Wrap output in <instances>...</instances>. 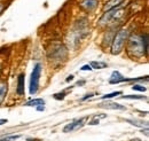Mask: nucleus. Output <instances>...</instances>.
<instances>
[{
  "label": "nucleus",
  "instance_id": "f257e3e1",
  "mask_svg": "<svg viewBox=\"0 0 149 141\" xmlns=\"http://www.w3.org/2000/svg\"><path fill=\"white\" fill-rule=\"evenodd\" d=\"M127 52L133 57H141L146 54L142 45L141 36L134 35L131 38H127Z\"/></svg>",
  "mask_w": 149,
  "mask_h": 141
},
{
  "label": "nucleus",
  "instance_id": "f03ea898",
  "mask_svg": "<svg viewBox=\"0 0 149 141\" xmlns=\"http://www.w3.org/2000/svg\"><path fill=\"white\" fill-rule=\"evenodd\" d=\"M127 38H129V31L126 29H122L115 35V37L111 40L112 55H117L123 51V48L125 46V43L127 41Z\"/></svg>",
  "mask_w": 149,
  "mask_h": 141
},
{
  "label": "nucleus",
  "instance_id": "7ed1b4c3",
  "mask_svg": "<svg viewBox=\"0 0 149 141\" xmlns=\"http://www.w3.org/2000/svg\"><path fill=\"white\" fill-rule=\"evenodd\" d=\"M41 70H42V66L40 63H37L33 67V70L31 72V77H30V86H29L30 95H35L39 89V80L41 76Z\"/></svg>",
  "mask_w": 149,
  "mask_h": 141
},
{
  "label": "nucleus",
  "instance_id": "20e7f679",
  "mask_svg": "<svg viewBox=\"0 0 149 141\" xmlns=\"http://www.w3.org/2000/svg\"><path fill=\"white\" fill-rule=\"evenodd\" d=\"M124 82H132V78H125L119 71H112L109 78V84H119Z\"/></svg>",
  "mask_w": 149,
  "mask_h": 141
},
{
  "label": "nucleus",
  "instance_id": "39448f33",
  "mask_svg": "<svg viewBox=\"0 0 149 141\" xmlns=\"http://www.w3.org/2000/svg\"><path fill=\"white\" fill-rule=\"evenodd\" d=\"M100 108H103V109H111V110H126V108L117 102H112V101H107V102H102L99 105Z\"/></svg>",
  "mask_w": 149,
  "mask_h": 141
},
{
  "label": "nucleus",
  "instance_id": "423d86ee",
  "mask_svg": "<svg viewBox=\"0 0 149 141\" xmlns=\"http://www.w3.org/2000/svg\"><path fill=\"white\" fill-rule=\"evenodd\" d=\"M24 86H25V75L21 73L17 77V87H16V93L19 95H24V92H25Z\"/></svg>",
  "mask_w": 149,
  "mask_h": 141
},
{
  "label": "nucleus",
  "instance_id": "0eeeda50",
  "mask_svg": "<svg viewBox=\"0 0 149 141\" xmlns=\"http://www.w3.org/2000/svg\"><path fill=\"white\" fill-rule=\"evenodd\" d=\"M80 6L87 10V12H92L94 8L97 6V0H83Z\"/></svg>",
  "mask_w": 149,
  "mask_h": 141
},
{
  "label": "nucleus",
  "instance_id": "6e6552de",
  "mask_svg": "<svg viewBox=\"0 0 149 141\" xmlns=\"http://www.w3.org/2000/svg\"><path fill=\"white\" fill-rule=\"evenodd\" d=\"M122 3H123V0H109V1L106 3L103 10H104V12H106V10H109V9H111V8L120 6Z\"/></svg>",
  "mask_w": 149,
  "mask_h": 141
},
{
  "label": "nucleus",
  "instance_id": "1a4fd4ad",
  "mask_svg": "<svg viewBox=\"0 0 149 141\" xmlns=\"http://www.w3.org/2000/svg\"><path fill=\"white\" fill-rule=\"evenodd\" d=\"M127 123H130L131 125H134L136 127H141V128H148V123L143 122V121H139V119H126Z\"/></svg>",
  "mask_w": 149,
  "mask_h": 141
},
{
  "label": "nucleus",
  "instance_id": "9d476101",
  "mask_svg": "<svg viewBox=\"0 0 149 141\" xmlns=\"http://www.w3.org/2000/svg\"><path fill=\"white\" fill-rule=\"evenodd\" d=\"M45 105V100L44 99H32L30 101H28L24 106L26 107H38V106H44Z\"/></svg>",
  "mask_w": 149,
  "mask_h": 141
},
{
  "label": "nucleus",
  "instance_id": "9b49d317",
  "mask_svg": "<svg viewBox=\"0 0 149 141\" xmlns=\"http://www.w3.org/2000/svg\"><path fill=\"white\" fill-rule=\"evenodd\" d=\"M7 94V84L3 82H0V103L5 100Z\"/></svg>",
  "mask_w": 149,
  "mask_h": 141
},
{
  "label": "nucleus",
  "instance_id": "f8f14e48",
  "mask_svg": "<svg viewBox=\"0 0 149 141\" xmlns=\"http://www.w3.org/2000/svg\"><path fill=\"white\" fill-rule=\"evenodd\" d=\"M90 66L92 69H104L108 67V64L106 62H100V61H93L90 63Z\"/></svg>",
  "mask_w": 149,
  "mask_h": 141
},
{
  "label": "nucleus",
  "instance_id": "ddd939ff",
  "mask_svg": "<svg viewBox=\"0 0 149 141\" xmlns=\"http://www.w3.org/2000/svg\"><path fill=\"white\" fill-rule=\"evenodd\" d=\"M123 92L122 91H117V92H112V93H109V94H106V95H102L101 99L102 100H108V99H111V98H115V96H118V95H122Z\"/></svg>",
  "mask_w": 149,
  "mask_h": 141
},
{
  "label": "nucleus",
  "instance_id": "4468645a",
  "mask_svg": "<svg viewBox=\"0 0 149 141\" xmlns=\"http://www.w3.org/2000/svg\"><path fill=\"white\" fill-rule=\"evenodd\" d=\"M120 99H123V100H125V99H127V100H142V99H146V96H143V95H122Z\"/></svg>",
  "mask_w": 149,
  "mask_h": 141
},
{
  "label": "nucleus",
  "instance_id": "2eb2a0df",
  "mask_svg": "<svg viewBox=\"0 0 149 141\" xmlns=\"http://www.w3.org/2000/svg\"><path fill=\"white\" fill-rule=\"evenodd\" d=\"M132 89H133V91H138V92L143 93V92L147 91V87H145V86H142V85H139V84H134V85L132 86Z\"/></svg>",
  "mask_w": 149,
  "mask_h": 141
},
{
  "label": "nucleus",
  "instance_id": "dca6fc26",
  "mask_svg": "<svg viewBox=\"0 0 149 141\" xmlns=\"http://www.w3.org/2000/svg\"><path fill=\"white\" fill-rule=\"evenodd\" d=\"M19 138H21L19 134H17V135H9V137H5V138L0 139V141H15L19 139Z\"/></svg>",
  "mask_w": 149,
  "mask_h": 141
},
{
  "label": "nucleus",
  "instance_id": "f3484780",
  "mask_svg": "<svg viewBox=\"0 0 149 141\" xmlns=\"http://www.w3.org/2000/svg\"><path fill=\"white\" fill-rule=\"evenodd\" d=\"M65 91H63V92H61V93H56V94H54L53 95V98L55 99V100H64V98H65Z\"/></svg>",
  "mask_w": 149,
  "mask_h": 141
},
{
  "label": "nucleus",
  "instance_id": "a211bd4d",
  "mask_svg": "<svg viewBox=\"0 0 149 141\" xmlns=\"http://www.w3.org/2000/svg\"><path fill=\"white\" fill-rule=\"evenodd\" d=\"M80 70L81 71H91L92 70V68H91L90 64H85V66H83V67L80 68Z\"/></svg>",
  "mask_w": 149,
  "mask_h": 141
},
{
  "label": "nucleus",
  "instance_id": "6ab92c4d",
  "mask_svg": "<svg viewBox=\"0 0 149 141\" xmlns=\"http://www.w3.org/2000/svg\"><path fill=\"white\" fill-rule=\"evenodd\" d=\"M100 123V121H99V118L97 117H95L94 119H92L90 123H88V125H97V124Z\"/></svg>",
  "mask_w": 149,
  "mask_h": 141
},
{
  "label": "nucleus",
  "instance_id": "aec40b11",
  "mask_svg": "<svg viewBox=\"0 0 149 141\" xmlns=\"http://www.w3.org/2000/svg\"><path fill=\"white\" fill-rule=\"evenodd\" d=\"M93 96H94V94H92V93H90V94H87L86 96H84V98H83L81 100H83V101H85V100H87V99H91V98H93Z\"/></svg>",
  "mask_w": 149,
  "mask_h": 141
},
{
  "label": "nucleus",
  "instance_id": "412c9836",
  "mask_svg": "<svg viewBox=\"0 0 149 141\" xmlns=\"http://www.w3.org/2000/svg\"><path fill=\"white\" fill-rule=\"evenodd\" d=\"M74 75H70V76H68V78L65 79V82H67V83H69V82H71V80H74Z\"/></svg>",
  "mask_w": 149,
  "mask_h": 141
},
{
  "label": "nucleus",
  "instance_id": "4be33fe9",
  "mask_svg": "<svg viewBox=\"0 0 149 141\" xmlns=\"http://www.w3.org/2000/svg\"><path fill=\"white\" fill-rule=\"evenodd\" d=\"M36 108H37L38 111H44V110H45V107L44 106H38V107H36Z\"/></svg>",
  "mask_w": 149,
  "mask_h": 141
},
{
  "label": "nucleus",
  "instance_id": "5701e85b",
  "mask_svg": "<svg viewBox=\"0 0 149 141\" xmlns=\"http://www.w3.org/2000/svg\"><path fill=\"white\" fill-rule=\"evenodd\" d=\"M8 122L7 119H5V118H2V119H0V125H3V124H6Z\"/></svg>",
  "mask_w": 149,
  "mask_h": 141
},
{
  "label": "nucleus",
  "instance_id": "b1692460",
  "mask_svg": "<svg viewBox=\"0 0 149 141\" xmlns=\"http://www.w3.org/2000/svg\"><path fill=\"white\" fill-rule=\"evenodd\" d=\"M85 84V80H80V82H78L77 84H76V86H79V85H84Z\"/></svg>",
  "mask_w": 149,
  "mask_h": 141
},
{
  "label": "nucleus",
  "instance_id": "393cba45",
  "mask_svg": "<svg viewBox=\"0 0 149 141\" xmlns=\"http://www.w3.org/2000/svg\"><path fill=\"white\" fill-rule=\"evenodd\" d=\"M2 9H3V3H2V2H0V13L2 12Z\"/></svg>",
  "mask_w": 149,
  "mask_h": 141
},
{
  "label": "nucleus",
  "instance_id": "a878e982",
  "mask_svg": "<svg viewBox=\"0 0 149 141\" xmlns=\"http://www.w3.org/2000/svg\"><path fill=\"white\" fill-rule=\"evenodd\" d=\"M28 141H37V140H36V139H30V138H29V139H28Z\"/></svg>",
  "mask_w": 149,
  "mask_h": 141
},
{
  "label": "nucleus",
  "instance_id": "bb28decb",
  "mask_svg": "<svg viewBox=\"0 0 149 141\" xmlns=\"http://www.w3.org/2000/svg\"><path fill=\"white\" fill-rule=\"evenodd\" d=\"M131 141H141V140H140V139H132Z\"/></svg>",
  "mask_w": 149,
  "mask_h": 141
}]
</instances>
